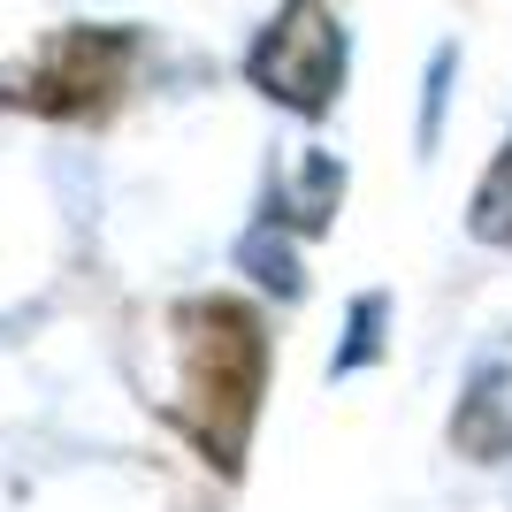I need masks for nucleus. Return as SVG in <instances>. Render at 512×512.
Masks as SVG:
<instances>
[{"mask_svg":"<svg viewBox=\"0 0 512 512\" xmlns=\"http://www.w3.org/2000/svg\"><path fill=\"white\" fill-rule=\"evenodd\" d=\"M176 329H184V406L176 413L230 467L237 444H245V421H253V398H260V367H268L260 321L237 299H192L176 314Z\"/></svg>","mask_w":512,"mask_h":512,"instance_id":"obj_1","label":"nucleus"},{"mask_svg":"<svg viewBox=\"0 0 512 512\" xmlns=\"http://www.w3.org/2000/svg\"><path fill=\"white\" fill-rule=\"evenodd\" d=\"M474 230H482V237H505V230H512V146H505V161L490 169V184H482V207H474Z\"/></svg>","mask_w":512,"mask_h":512,"instance_id":"obj_4","label":"nucleus"},{"mask_svg":"<svg viewBox=\"0 0 512 512\" xmlns=\"http://www.w3.org/2000/svg\"><path fill=\"white\" fill-rule=\"evenodd\" d=\"M344 77V31L321 0H291L276 16V31L253 46V85H268L291 107H329Z\"/></svg>","mask_w":512,"mask_h":512,"instance_id":"obj_3","label":"nucleus"},{"mask_svg":"<svg viewBox=\"0 0 512 512\" xmlns=\"http://www.w3.org/2000/svg\"><path fill=\"white\" fill-rule=\"evenodd\" d=\"M123 77H130L123 31H62L31 62L0 69V100L31 107V115H100V107H115Z\"/></svg>","mask_w":512,"mask_h":512,"instance_id":"obj_2","label":"nucleus"}]
</instances>
